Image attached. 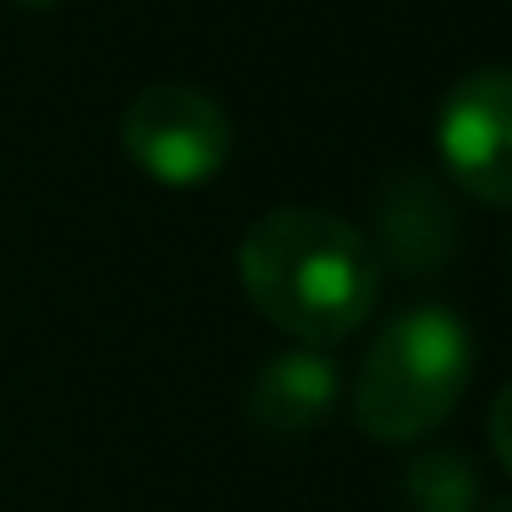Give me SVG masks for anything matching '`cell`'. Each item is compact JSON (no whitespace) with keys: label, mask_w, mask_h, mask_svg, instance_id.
Returning <instances> with one entry per match:
<instances>
[{"label":"cell","mask_w":512,"mask_h":512,"mask_svg":"<svg viewBox=\"0 0 512 512\" xmlns=\"http://www.w3.org/2000/svg\"><path fill=\"white\" fill-rule=\"evenodd\" d=\"M237 270L276 331L303 347H336L369 320L380 292L375 248L331 210H265L237 248Z\"/></svg>","instance_id":"6da1fadb"},{"label":"cell","mask_w":512,"mask_h":512,"mask_svg":"<svg viewBox=\"0 0 512 512\" xmlns=\"http://www.w3.org/2000/svg\"><path fill=\"white\" fill-rule=\"evenodd\" d=\"M468 375H474L468 325L441 303H419L369 342L364 369L353 380V419L386 446L424 441L452 419Z\"/></svg>","instance_id":"7a4b0ae2"},{"label":"cell","mask_w":512,"mask_h":512,"mask_svg":"<svg viewBox=\"0 0 512 512\" xmlns=\"http://www.w3.org/2000/svg\"><path fill=\"white\" fill-rule=\"evenodd\" d=\"M122 149L160 188H204L232 160V116L193 83H149L122 111Z\"/></svg>","instance_id":"3957f363"},{"label":"cell","mask_w":512,"mask_h":512,"mask_svg":"<svg viewBox=\"0 0 512 512\" xmlns=\"http://www.w3.org/2000/svg\"><path fill=\"white\" fill-rule=\"evenodd\" d=\"M441 166L468 199L512 210V72L485 67L446 89L435 116Z\"/></svg>","instance_id":"277c9868"},{"label":"cell","mask_w":512,"mask_h":512,"mask_svg":"<svg viewBox=\"0 0 512 512\" xmlns=\"http://www.w3.org/2000/svg\"><path fill=\"white\" fill-rule=\"evenodd\" d=\"M342 397V375L325 358V347H292V353L270 358L254 375L248 391V413L265 435H303L325 419Z\"/></svg>","instance_id":"5b68a950"},{"label":"cell","mask_w":512,"mask_h":512,"mask_svg":"<svg viewBox=\"0 0 512 512\" xmlns=\"http://www.w3.org/2000/svg\"><path fill=\"white\" fill-rule=\"evenodd\" d=\"M408 496L419 512H468L474 507V468L457 452H424L408 468Z\"/></svg>","instance_id":"8992f818"},{"label":"cell","mask_w":512,"mask_h":512,"mask_svg":"<svg viewBox=\"0 0 512 512\" xmlns=\"http://www.w3.org/2000/svg\"><path fill=\"white\" fill-rule=\"evenodd\" d=\"M490 446H496V463L512 474V380L501 386V397L490 402Z\"/></svg>","instance_id":"52a82bcc"},{"label":"cell","mask_w":512,"mask_h":512,"mask_svg":"<svg viewBox=\"0 0 512 512\" xmlns=\"http://www.w3.org/2000/svg\"><path fill=\"white\" fill-rule=\"evenodd\" d=\"M17 6H56V0H17Z\"/></svg>","instance_id":"ba28073f"},{"label":"cell","mask_w":512,"mask_h":512,"mask_svg":"<svg viewBox=\"0 0 512 512\" xmlns=\"http://www.w3.org/2000/svg\"><path fill=\"white\" fill-rule=\"evenodd\" d=\"M490 512H512V496H507V501H496V507H490Z\"/></svg>","instance_id":"9c48e42d"}]
</instances>
